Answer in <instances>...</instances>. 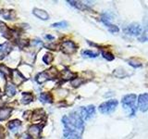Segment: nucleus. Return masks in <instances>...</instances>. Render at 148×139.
Returning a JSON list of instances; mask_svg holds the SVG:
<instances>
[{"instance_id":"1","label":"nucleus","mask_w":148,"mask_h":139,"mask_svg":"<svg viewBox=\"0 0 148 139\" xmlns=\"http://www.w3.org/2000/svg\"><path fill=\"white\" fill-rule=\"evenodd\" d=\"M137 96L135 94H129L122 97L121 103H122V108L126 114L130 117L135 115L136 110H137Z\"/></svg>"},{"instance_id":"2","label":"nucleus","mask_w":148,"mask_h":139,"mask_svg":"<svg viewBox=\"0 0 148 139\" xmlns=\"http://www.w3.org/2000/svg\"><path fill=\"white\" fill-rule=\"evenodd\" d=\"M58 71L57 69L52 67L50 68L49 70H47V71H45V72H42L40 73H38L35 77V80L36 82L39 83V85H42V83H45L46 81L48 80H52V79L56 78L58 76Z\"/></svg>"},{"instance_id":"3","label":"nucleus","mask_w":148,"mask_h":139,"mask_svg":"<svg viewBox=\"0 0 148 139\" xmlns=\"http://www.w3.org/2000/svg\"><path fill=\"white\" fill-rule=\"evenodd\" d=\"M118 105H119V101L117 99H109L100 104L98 107V109L102 114L108 115L112 113L117 109Z\"/></svg>"},{"instance_id":"4","label":"nucleus","mask_w":148,"mask_h":139,"mask_svg":"<svg viewBox=\"0 0 148 139\" xmlns=\"http://www.w3.org/2000/svg\"><path fill=\"white\" fill-rule=\"evenodd\" d=\"M123 32L128 35H132V36H139L142 34V26L139 24V23L133 22L131 24L127 25L126 27L123 28Z\"/></svg>"},{"instance_id":"5","label":"nucleus","mask_w":148,"mask_h":139,"mask_svg":"<svg viewBox=\"0 0 148 139\" xmlns=\"http://www.w3.org/2000/svg\"><path fill=\"white\" fill-rule=\"evenodd\" d=\"M60 49L62 50V52L66 55H72L76 52L77 45L71 40H66L63 41L60 45Z\"/></svg>"},{"instance_id":"6","label":"nucleus","mask_w":148,"mask_h":139,"mask_svg":"<svg viewBox=\"0 0 148 139\" xmlns=\"http://www.w3.org/2000/svg\"><path fill=\"white\" fill-rule=\"evenodd\" d=\"M80 115L83 120H88L95 115V107L89 105L87 107H82L80 109Z\"/></svg>"},{"instance_id":"7","label":"nucleus","mask_w":148,"mask_h":139,"mask_svg":"<svg viewBox=\"0 0 148 139\" xmlns=\"http://www.w3.org/2000/svg\"><path fill=\"white\" fill-rule=\"evenodd\" d=\"M137 109L142 112H145L148 110V93L139 95L137 100Z\"/></svg>"},{"instance_id":"8","label":"nucleus","mask_w":148,"mask_h":139,"mask_svg":"<svg viewBox=\"0 0 148 139\" xmlns=\"http://www.w3.org/2000/svg\"><path fill=\"white\" fill-rule=\"evenodd\" d=\"M10 77L14 85H21L25 81V77L18 71H11Z\"/></svg>"},{"instance_id":"9","label":"nucleus","mask_w":148,"mask_h":139,"mask_svg":"<svg viewBox=\"0 0 148 139\" xmlns=\"http://www.w3.org/2000/svg\"><path fill=\"white\" fill-rule=\"evenodd\" d=\"M32 14L37 17V18H39L40 20L42 21H47L49 20V15H48V13L46 12L45 10H44V9H40V8H34V10H32Z\"/></svg>"},{"instance_id":"10","label":"nucleus","mask_w":148,"mask_h":139,"mask_svg":"<svg viewBox=\"0 0 148 139\" xmlns=\"http://www.w3.org/2000/svg\"><path fill=\"white\" fill-rule=\"evenodd\" d=\"M60 78H61V80L63 81H69V80H73L74 78H76V73L72 72L71 71H69V70H64V71L61 72L60 73Z\"/></svg>"},{"instance_id":"11","label":"nucleus","mask_w":148,"mask_h":139,"mask_svg":"<svg viewBox=\"0 0 148 139\" xmlns=\"http://www.w3.org/2000/svg\"><path fill=\"white\" fill-rule=\"evenodd\" d=\"M41 130H42V126H39V125H37V124L32 125L29 128V136L34 138H38L40 136Z\"/></svg>"},{"instance_id":"12","label":"nucleus","mask_w":148,"mask_h":139,"mask_svg":"<svg viewBox=\"0 0 148 139\" xmlns=\"http://www.w3.org/2000/svg\"><path fill=\"white\" fill-rule=\"evenodd\" d=\"M0 32H1L2 35L5 37V38H8V39L10 38L11 35L13 34L12 32L8 29V27L1 21H0Z\"/></svg>"},{"instance_id":"13","label":"nucleus","mask_w":148,"mask_h":139,"mask_svg":"<svg viewBox=\"0 0 148 139\" xmlns=\"http://www.w3.org/2000/svg\"><path fill=\"white\" fill-rule=\"evenodd\" d=\"M12 109L9 108H0V122L1 120H5L9 118V116L11 114Z\"/></svg>"},{"instance_id":"14","label":"nucleus","mask_w":148,"mask_h":139,"mask_svg":"<svg viewBox=\"0 0 148 139\" xmlns=\"http://www.w3.org/2000/svg\"><path fill=\"white\" fill-rule=\"evenodd\" d=\"M16 93H17L16 86L11 83H7V85H6V94H7V96H8L9 97H11V96H15Z\"/></svg>"},{"instance_id":"15","label":"nucleus","mask_w":148,"mask_h":139,"mask_svg":"<svg viewBox=\"0 0 148 139\" xmlns=\"http://www.w3.org/2000/svg\"><path fill=\"white\" fill-rule=\"evenodd\" d=\"M82 56L83 58H97L99 56L98 52H95L92 50H89V49H85L82 51Z\"/></svg>"},{"instance_id":"16","label":"nucleus","mask_w":148,"mask_h":139,"mask_svg":"<svg viewBox=\"0 0 148 139\" xmlns=\"http://www.w3.org/2000/svg\"><path fill=\"white\" fill-rule=\"evenodd\" d=\"M39 98L42 103H52L53 102V97L50 93H42Z\"/></svg>"},{"instance_id":"17","label":"nucleus","mask_w":148,"mask_h":139,"mask_svg":"<svg viewBox=\"0 0 148 139\" xmlns=\"http://www.w3.org/2000/svg\"><path fill=\"white\" fill-rule=\"evenodd\" d=\"M127 63L130 65V66H132V68H135V69H137V68H141L142 66H143V63L139 60L138 58H128L127 60Z\"/></svg>"},{"instance_id":"18","label":"nucleus","mask_w":148,"mask_h":139,"mask_svg":"<svg viewBox=\"0 0 148 139\" xmlns=\"http://www.w3.org/2000/svg\"><path fill=\"white\" fill-rule=\"evenodd\" d=\"M45 116V112L43 110L36 109L34 112H32L31 115V119L32 120V122H38L39 120H41Z\"/></svg>"},{"instance_id":"19","label":"nucleus","mask_w":148,"mask_h":139,"mask_svg":"<svg viewBox=\"0 0 148 139\" xmlns=\"http://www.w3.org/2000/svg\"><path fill=\"white\" fill-rule=\"evenodd\" d=\"M2 16L4 17V19L6 20H15L16 18V13L14 10H3L1 12Z\"/></svg>"},{"instance_id":"20","label":"nucleus","mask_w":148,"mask_h":139,"mask_svg":"<svg viewBox=\"0 0 148 139\" xmlns=\"http://www.w3.org/2000/svg\"><path fill=\"white\" fill-rule=\"evenodd\" d=\"M113 74L116 76V77H118L119 79H122L124 77H126L128 76V73L126 72V70H124L123 68H118V69H116Z\"/></svg>"},{"instance_id":"21","label":"nucleus","mask_w":148,"mask_h":139,"mask_svg":"<svg viewBox=\"0 0 148 139\" xmlns=\"http://www.w3.org/2000/svg\"><path fill=\"white\" fill-rule=\"evenodd\" d=\"M21 125V122L18 120H11V122H8V126L9 130H11V131L14 132V131H16V130H18V128H20Z\"/></svg>"},{"instance_id":"22","label":"nucleus","mask_w":148,"mask_h":139,"mask_svg":"<svg viewBox=\"0 0 148 139\" xmlns=\"http://www.w3.org/2000/svg\"><path fill=\"white\" fill-rule=\"evenodd\" d=\"M10 50H11V47L8 43H5L3 45H0V53H1L3 56L8 55L9 52H10Z\"/></svg>"},{"instance_id":"23","label":"nucleus","mask_w":148,"mask_h":139,"mask_svg":"<svg viewBox=\"0 0 148 139\" xmlns=\"http://www.w3.org/2000/svg\"><path fill=\"white\" fill-rule=\"evenodd\" d=\"M31 101H32V95L31 93H22V99L21 103L22 104H29Z\"/></svg>"},{"instance_id":"24","label":"nucleus","mask_w":148,"mask_h":139,"mask_svg":"<svg viewBox=\"0 0 148 139\" xmlns=\"http://www.w3.org/2000/svg\"><path fill=\"white\" fill-rule=\"evenodd\" d=\"M86 81L84 80L83 78H79V77H76V78H74L73 80L71 81V85L73 86V87H79V86H81L82 83H84Z\"/></svg>"},{"instance_id":"25","label":"nucleus","mask_w":148,"mask_h":139,"mask_svg":"<svg viewBox=\"0 0 148 139\" xmlns=\"http://www.w3.org/2000/svg\"><path fill=\"white\" fill-rule=\"evenodd\" d=\"M68 3H69V5L74 8H76L78 9H81V10H83V9L87 8L84 4H82V2H79V1H68Z\"/></svg>"},{"instance_id":"26","label":"nucleus","mask_w":148,"mask_h":139,"mask_svg":"<svg viewBox=\"0 0 148 139\" xmlns=\"http://www.w3.org/2000/svg\"><path fill=\"white\" fill-rule=\"evenodd\" d=\"M51 26H52L53 28H58V29H65V28H67L69 26V23L66 21H59V22L53 23Z\"/></svg>"},{"instance_id":"27","label":"nucleus","mask_w":148,"mask_h":139,"mask_svg":"<svg viewBox=\"0 0 148 139\" xmlns=\"http://www.w3.org/2000/svg\"><path fill=\"white\" fill-rule=\"evenodd\" d=\"M101 54H102V56H103V58L106 60H108V61H112V60H114V58H115V56L112 53L108 52V51L102 50Z\"/></svg>"},{"instance_id":"28","label":"nucleus","mask_w":148,"mask_h":139,"mask_svg":"<svg viewBox=\"0 0 148 139\" xmlns=\"http://www.w3.org/2000/svg\"><path fill=\"white\" fill-rule=\"evenodd\" d=\"M0 72H1V74L3 76H10L11 74V71L9 70L8 68H7L5 65H0Z\"/></svg>"},{"instance_id":"29","label":"nucleus","mask_w":148,"mask_h":139,"mask_svg":"<svg viewBox=\"0 0 148 139\" xmlns=\"http://www.w3.org/2000/svg\"><path fill=\"white\" fill-rule=\"evenodd\" d=\"M53 59H54V57H53V55L51 54V53H46V54H45V56L43 57V61H44L45 64H50V63H52Z\"/></svg>"},{"instance_id":"30","label":"nucleus","mask_w":148,"mask_h":139,"mask_svg":"<svg viewBox=\"0 0 148 139\" xmlns=\"http://www.w3.org/2000/svg\"><path fill=\"white\" fill-rule=\"evenodd\" d=\"M108 27V29L110 32H112V34H118V32H119V26L117 25H115V24H112V23H110V24L108 26H106Z\"/></svg>"},{"instance_id":"31","label":"nucleus","mask_w":148,"mask_h":139,"mask_svg":"<svg viewBox=\"0 0 148 139\" xmlns=\"http://www.w3.org/2000/svg\"><path fill=\"white\" fill-rule=\"evenodd\" d=\"M16 44L18 45V47L24 48V47H27V46L29 45V41H27V40H18L16 42Z\"/></svg>"},{"instance_id":"32","label":"nucleus","mask_w":148,"mask_h":139,"mask_svg":"<svg viewBox=\"0 0 148 139\" xmlns=\"http://www.w3.org/2000/svg\"><path fill=\"white\" fill-rule=\"evenodd\" d=\"M45 38H46V39H48V40H54V36L50 35V34H46V35H45Z\"/></svg>"},{"instance_id":"33","label":"nucleus","mask_w":148,"mask_h":139,"mask_svg":"<svg viewBox=\"0 0 148 139\" xmlns=\"http://www.w3.org/2000/svg\"><path fill=\"white\" fill-rule=\"evenodd\" d=\"M147 39H148V27H147Z\"/></svg>"},{"instance_id":"34","label":"nucleus","mask_w":148,"mask_h":139,"mask_svg":"<svg viewBox=\"0 0 148 139\" xmlns=\"http://www.w3.org/2000/svg\"><path fill=\"white\" fill-rule=\"evenodd\" d=\"M0 97H1V91H0Z\"/></svg>"}]
</instances>
